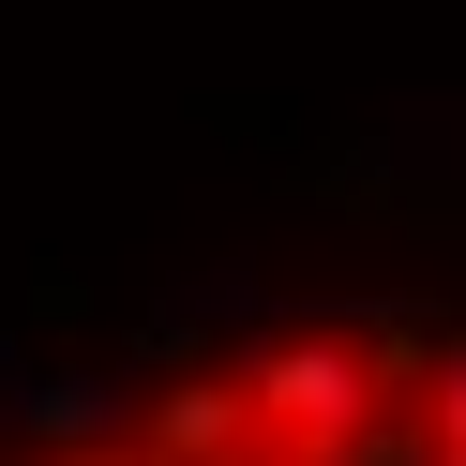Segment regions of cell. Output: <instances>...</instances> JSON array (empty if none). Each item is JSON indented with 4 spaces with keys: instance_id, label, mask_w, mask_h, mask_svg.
<instances>
[{
    "instance_id": "1",
    "label": "cell",
    "mask_w": 466,
    "mask_h": 466,
    "mask_svg": "<svg viewBox=\"0 0 466 466\" xmlns=\"http://www.w3.org/2000/svg\"><path fill=\"white\" fill-rule=\"evenodd\" d=\"M0 466H466V331L301 316V331L151 376V391L0 436Z\"/></svg>"
}]
</instances>
